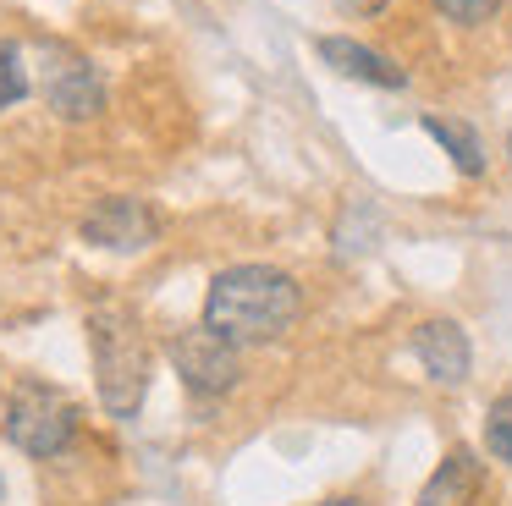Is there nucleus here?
<instances>
[{"label": "nucleus", "instance_id": "nucleus-1", "mask_svg": "<svg viewBox=\"0 0 512 506\" xmlns=\"http://www.w3.org/2000/svg\"><path fill=\"white\" fill-rule=\"evenodd\" d=\"M303 314V286L276 264H232L204 292V325L232 347L281 341Z\"/></svg>", "mask_w": 512, "mask_h": 506}, {"label": "nucleus", "instance_id": "nucleus-2", "mask_svg": "<svg viewBox=\"0 0 512 506\" xmlns=\"http://www.w3.org/2000/svg\"><path fill=\"white\" fill-rule=\"evenodd\" d=\"M89 352H94V391L111 418H133L149 396V374H155V352H149L138 319L122 303L89 308Z\"/></svg>", "mask_w": 512, "mask_h": 506}, {"label": "nucleus", "instance_id": "nucleus-3", "mask_svg": "<svg viewBox=\"0 0 512 506\" xmlns=\"http://www.w3.org/2000/svg\"><path fill=\"white\" fill-rule=\"evenodd\" d=\"M6 440L28 457H61L78 440V407L45 380H17L6 402Z\"/></svg>", "mask_w": 512, "mask_h": 506}, {"label": "nucleus", "instance_id": "nucleus-4", "mask_svg": "<svg viewBox=\"0 0 512 506\" xmlns=\"http://www.w3.org/2000/svg\"><path fill=\"white\" fill-rule=\"evenodd\" d=\"M171 363H177L182 385H188L193 396H226L243 380V347L215 336L210 325L177 330V336H171Z\"/></svg>", "mask_w": 512, "mask_h": 506}, {"label": "nucleus", "instance_id": "nucleus-5", "mask_svg": "<svg viewBox=\"0 0 512 506\" xmlns=\"http://www.w3.org/2000/svg\"><path fill=\"white\" fill-rule=\"evenodd\" d=\"M160 237V215L133 193H111L83 215V242L94 248H111V253H144L149 242Z\"/></svg>", "mask_w": 512, "mask_h": 506}, {"label": "nucleus", "instance_id": "nucleus-6", "mask_svg": "<svg viewBox=\"0 0 512 506\" xmlns=\"http://www.w3.org/2000/svg\"><path fill=\"white\" fill-rule=\"evenodd\" d=\"M413 358L435 385H463L474 369V347H468V330L457 319H424L413 330Z\"/></svg>", "mask_w": 512, "mask_h": 506}, {"label": "nucleus", "instance_id": "nucleus-7", "mask_svg": "<svg viewBox=\"0 0 512 506\" xmlns=\"http://www.w3.org/2000/svg\"><path fill=\"white\" fill-rule=\"evenodd\" d=\"M45 99L61 121H94L105 110V77L89 61H56L45 77Z\"/></svg>", "mask_w": 512, "mask_h": 506}, {"label": "nucleus", "instance_id": "nucleus-8", "mask_svg": "<svg viewBox=\"0 0 512 506\" xmlns=\"http://www.w3.org/2000/svg\"><path fill=\"white\" fill-rule=\"evenodd\" d=\"M320 61L336 66L342 77H353V83H375V88L408 83V72H402L397 61H386L380 50H369V44H358V39H342V33H325L320 39Z\"/></svg>", "mask_w": 512, "mask_h": 506}, {"label": "nucleus", "instance_id": "nucleus-9", "mask_svg": "<svg viewBox=\"0 0 512 506\" xmlns=\"http://www.w3.org/2000/svg\"><path fill=\"white\" fill-rule=\"evenodd\" d=\"M479 479H485V462H479L468 446H452L441 457V468L424 479V490H419L413 506H474Z\"/></svg>", "mask_w": 512, "mask_h": 506}, {"label": "nucleus", "instance_id": "nucleus-10", "mask_svg": "<svg viewBox=\"0 0 512 506\" xmlns=\"http://www.w3.org/2000/svg\"><path fill=\"white\" fill-rule=\"evenodd\" d=\"M419 127L430 132L446 154H452V165L463 176H485V143H479V132L468 127V121H457V116H424Z\"/></svg>", "mask_w": 512, "mask_h": 506}, {"label": "nucleus", "instance_id": "nucleus-11", "mask_svg": "<svg viewBox=\"0 0 512 506\" xmlns=\"http://www.w3.org/2000/svg\"><path fill=\"white\" fill-rule=\"evenodd\" d=\"M485 446H490V457H496V462H512V391L490 402V413H485Z\"/></svg>", "mask_w": 512, "mask_h": 506}, {"label": "nucleus", "instance_id": "nucleus-12", "mask_svg": "<svg viewBox=\"0 0 512 506\" xmlns=\"http://www.w3.org/2000/svg\"><path fill=\"white\" fill-rule=\"evenodd\" d=\"M17 99H28V66L17 44H0V110H12Z\"/></svg>", "mask_w": 512, "mask_h": 506}, {"label": "nucleus", "instance_id": "nucleus-13", "mask_svg": "<svg viewBox=\"0 0 512 506\" xmlns=\"http://www.w3.org/2000/svg\"><path fill=\"white\" fill-rule=\"evenodd\" d=\"M441 6V17L463 22V28H479V22H490L501 11V0H435Z\"/></svg>", "mask_w": 512, "mask_h": 506}, {"label": "nucleus", "instance_id": "nucleus-14", "mask_svg": "<svg viewBox=\"0 0 512 506\" xmlns=\"http://www.w3.org/2000/svg\"><path fill=\"white\" fill-rule=\"evenodd\" d=\"M347 11H358V17H375V11H386V0H342Z\"/></svg>", "mask_w": 512, "mask_h": 506}, {"label": "nucleus", "instance_id": "nucleus-15", "mask_svg": "<svg viewBox=\"0 0 512 506\" xmlns=\"http://www.w3.org/2000/svg\"><path fill=\"white\" fill-rule=\"evenodd\" d=\"M320 506H364L358 495H331V501H320Z\"/></svg>", "mask_w": 512, "mask_h": 506}, {"label": "nucleus", "instance_id": "nucleus-16", "mask_svg": "<svg viewBox=\"0 0 512 506\" xmlns=\"http://www.w3.org/2000/svg\"><path fill=\"white\" fill-rule=\"evenodd\" d=\"M507 160H512V138H507Z\"/></svg>", "mask_w": 512, "mask_h": 506}]
</instances>
